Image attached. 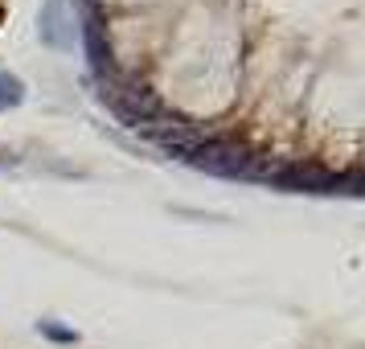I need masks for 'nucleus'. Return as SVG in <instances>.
<instances>
[{"label": "nucleus", "instance_id": "f257e3e1", "mask_svg": "<svg viewBox=\"0 0 365 349\" xmlns=\"http://www.w3.org/2000/svg\"><path fill=\"white\" fill-rule=\"evenodd\" d=\"M17 99H21V83L9 79V74H0V107L4 103H17Z\"/></svg>", "mask_w": 365, "mask_h": 349}]
</instances>
